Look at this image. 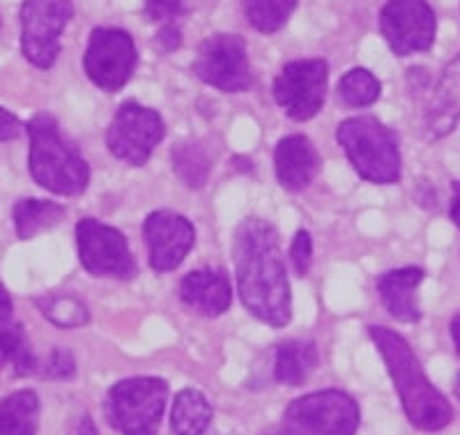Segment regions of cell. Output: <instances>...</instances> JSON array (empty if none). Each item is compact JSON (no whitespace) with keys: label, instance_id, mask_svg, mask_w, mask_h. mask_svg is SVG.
<instances>
[{"label":"cell","instance_id":"cell-1","mask_svg":"<svg viewBox=\"0 0 460 435\" xmlns=\"http://www.w3.org/2000/svg\"><path fill=\"white\" fill-rule=\"evenodd\" d=\"M233 258L246 311L267 325L286 327L293 318V295L277 228L258 217L242 221L233 240Z\"/></svg>","mask_w":460,"mask_h":435},{"label":"cell","instance_id":"cell-2","mask_svg":"<svg viewBox=\"0 0 460 435\" xmlns=\"http://www.w3.org/2000/svg\"><path fill=\"white\" fill-rule=\"evenodd\" d=\"M373 343L387 364L396 392L410 424L419 431H442L454 420V408L447 396L426 377L421 362L417 360L410 343L389 327H368Z\"/></svg>","mask_w":460,"mask_h":435},{"label":"cell","instance_id":"cell-3","mask_svg":"<svg viewBox=\"0 0 460 435\" xmlns=\"http://www.w3.org/2000/svg\"><path fill=\"white\" fill-rule=\"evenodd\" d=\"M31 137V175L37 184L58 196H79L88 189L90 166L60 125L49 113H37L26 125Z\"/></svg>","mask_w":460,"mask_h":435},{"label":"cell","instance_id":"cell-4","mask_svg":"<svg viewBox=\"0 0 460 435\" xmlns=\"http://www.w3.org/2000/svg\"><path fill=\"white\" fill-rule=\"evenodd\" d=\"M336 141L361 180L373 184H394L401 180L398 137L377 118H348L336 129Z\"/></svg>","mask_w":460,"mask_h":435},{"label":"cell","instance_id":"cell-5","mask_svg":"<svg viewBox=\"0 0 460 435\" xmlns=\"http://www.w3.org/2000/svg\"><path fill=\"white\" fill-rule=\"evenodd\" d=\"M166 401L168 385L162 377H127L111 387L106 414L122 435H157Z\"/></svg>","mask_w":460,"mask_h":435},{"label":"cell","instance_id":"cell-6","mask_svg":"<svg viewBox=\"0 0 460 435\" xmlns=\"http://www.w3.org/2000/svg\"><path fill=\"white\" fill-rule=\"evenodd\" d=\"M166 137V122L155 109L125 102L106 129L111 155L129 166H146L155 147Z\"/></svg>","mask_w":460,"mask_h":435},{"label":"cell","instance_id":"cell-7","mask_svg":"<svg viewBox=\"0 0 460 435\" xmlns=\"http://www.w3.org/2000/svg\"><path fill=\"white\" fill-rule=\"evenodd\" d=\"M191 69L203 84L221 93H244L253 84L246 42L240 35L217 32V35L205 37Z\"/></svg>","mask_w":460,"mask_h":435},{"label":"cell","instance_id":"cell-8","mask_svg":"<svg viewBox=\"0 0 460 435\" xmlns=\"http://www.w3.org/2000/svg\"><path fill=\"white\" fill-rule=\"evenodd\" d=\"M72 16V0H23L22 51L26 60L40 69H51L60 53V35Z\"/></svg>","mask_w":460,"mask_h":435},{"label":"cell","instance_id":"cell-9","mask_svg":"<svg viewBox=\"0 0 460 435\" xmlns=\"http://www.w3.org/2000/svg\"><path fill=\"white\" fill-rule=\"evenodd\" d=\"M330 65L323 58L290 60L274 79V100L295 122H306L318 116L327 97Z\"/></svg>","mask_w":460,"mask_h":435},{"label":"cell","instance_id":"cell-10","mask_svg":"<svg viewBox=\"0 0 460 435\" xmlns=\"http://www.w3.org/2000/svg\"><path fill=\"white\" fill-rule=\"evenodd\" d=\"M288 424L309 435H355L359 429V405L341 389L306 394L286 410Z\"/></svg>","mask_w":460,"mask_h":435},{"label":"cell","instance_id":"cell-11","mask_svg":"<svg viewBox=\"0 0 460 435\" xmlns=\"http://www.w3.org/2000/svg\"><path fill=\"white\" fill-rule=\"evenodd\" d=\"M138 53L131 35L120 28H94L84 56L88 79L106 93H118L137 69Z\"/></svg>","mask_w":460,"mask_h":435},{"label":"cell","instance_id":"cell-12","mask_svg":"<svg viewBox=\"0 0 460 435\" xmlns=\"http://www.w3.org/2000/svg\"><path fill=\"white\" fill-rule=\"evenodd\" d=\"M76 244L81 265L94 277H113L122 281L137 277L138 268L129 244L113 226L97 219H81L76 224Z\"/></svg>","mask_w":460,"mask_h":435},{"label":"cell","instance_id":"cell-13","mask_svg":"<svg viewBox=\"0 0 460 435\" xmlns=\"http://www.w3.org/2000/svg\"><path fill=\"white\" fill-rule=\"evenodd\" d=\"M435 12L429 0H387L380 12V32L389 49L405 58L429 51L435 42Z\"/></svg>","mask_w":460,"mask_h":435},{"label":"cell","instance_id":"cell-14","mask_svg":"<svg viewBox=\"0 0 460 435\" xmlns=\"http://www.w3.org/2000/svg\"><path fill=\"white\" fill-rule=\"evenodd\" d=\"M150 265L155 272H172L187 258L196 242V231L187 217L171 210L152 212L143 224Z\"/></svg>","mask_w":460,"mask_h":435},{"label":"cell","instance_id":"cell-15","mask_svg":"<svg viewBox=\"0 0 460 435\" xmlns=\"http://www.w3.org/2000/svg\"><path fill=\"white\" fill-rule=\"evenodd\" d=\"M277 180L288 191H302L315 180L320 171V155L311 138L293 134L277 143L274 150Z\"/></svg>","mask_w":460,"mask_h":435},{"label":"cell","instance_id":"cell-16","mask_svg":"<svg viewBox=\"0 0 460 435\" xmlns=\"http://www.w3.org/2000/svg\"><path fill=\"white\" fill-rule=\"evenodd\" d=\"M180 299L196 314L217 318L228 311L233 289L221 270H194L180 281Z\"/></svg>","mask_w":460,"mask_h":435},{"label":"cell","instance_id":"cell-17","mask_svg":"<svg viewBox=\"0 0 460 435\" xmlns=\"http://www.w3.org/2000/svg\"><path fill=\"white\" fill-rule=\"evenodd\" d=\"M460 120V56L447 65L426 106V134L429 138L447 137Z\"/></svg>","mask_w":460,"mask_h":435},{"label":"cell","instance_id":"cell-18","mask_svg":"<svg viewBox=\"0 0 460 435\" xmlns=\"http://www.w3.org/2000/svg\"><path fill=\"white\" fill-rule=\"evenodd\" d=\"M421 281H424L421 268L392 270L377 277V293H380L382 305L398 323H417L421 318V309L414 295Z\"/></svg>","mask_w":460,"mask_h":435},{"label":"cell","instance_id":"cell-19","mask_svg":"<svg viewBox=\"0 0 460 435\" xmlns=\"http://www.w3.org/2000/svg\"><path fill=\"white\" fill-rule=\"evenodd\" d=\"M318 348L314 342H304V339H293L277 348L274 357V377L277 383L299 387L314 376L318 368Z\"/></svg>","mask_w":460,"mask_h":435},{"label":"cell","instance_id":"cell-20","mask_svg":"<svg viewBox=\"0 0 460 435\" xmlns=\"http://www.w3.org/2000/svg\"><path fill=\"white\" fill-rule=\"evenodd\" d=\"M12 367L16 376H32L37 368L35 352L26 330L12 314L0 315V368Z\"/></svg>","mask_w":460,"mask_h":435},{"label":"cell","instance_id":"cell-21","mask_svg":"<svg viewBox=\"0 0 460 435\" xmlns=\"http://www.w3.org/2000/svg\"><path fill=\"white\" fill-rule=\"evenodd\" d=\"M40 399L32 389H22L0 399V435H37Z\"/></svg>","mask_w":460,"mask_h":435},{"label":"cell","instance_id":"cell-22","mask_svg":"<svg viewBox=\"0 0 460 435\" xmlns=\"http://www.w3.org/2000/svg\"><path fill=\"white\" fill-rule=\"evenodd\" d=\"M212 422V405L205 394L187 387L175 396L171 413L172 435H203Z\"/></svg>","mask_w":460,"mask_h":435},{"label":"cell","instance_id":"cell-23","mask_svg":"<svg viewBox=\"0 0 460 435\" xmlns=\"http://www.w3.org/2000/svg\"><path fill=\"white\" fill-rule=\"evenodd\" d=\"M19 240H32L40 233L51 231L65 217V208L60 203L42 199H22L12 210Z\"/></svg>","mask_w":460,"mask_h":435},{"label":"cell","instance_id":"cell-24","mask_svg":"<svg viewBox=\"0 0 460 435\" xmlns=\"http://www.w3.org/2000/svg\"><path fill=\"white\" fill-rule=\"evenodd\" d=\"M212 168L208 150L196 141H184L172 147V171L189 189L205 187Z\"/></svg>","mask_w":460,"mask_h":435},{"label":"cell","instance_id":"cell-25","mask_svg":"<svg viewBox=\"0 0 460 435\" xmlns=\"http://www.w3.org/2000/svg\"><path fill=\"white\" fill-rule=\"evenodd\" d=\"M246 22L262 35H272L288 23L297 0H242Z\"/></svg>","mask_w":460,"mask_h":435},{"label":"cell","instance_id":"cell-26","mask_svg":"<svg viewBox=\"0 0 460 435\" xmlns=\"http://www.w3.org/2000/svg\"><path fill=\"white\" fill-rule=\"evenodd\" d=\"M35 305L42 311L44 318L51 320L53 325L65 327V330L84 327L90 320L88 306L76 297H69V295H44V297L35 299Z\"/></svg>","mask_w":460,"mask_h":435},{"label":"cell","instance_id":"cell-27","mask_svg":"<svg viewBox=\"0 0 460 435\" xmlns=\"http://www.w3.org/2000/svg\"><path fill=\"white\" fill-rule=\"evenodd\" d=\"M382 85L368 69H350L339 81V97L352 109H364L380 100Z\"/></svg>","mask_w":460,"mask_h":435},{"label":"cell","instance_id":"cell-28","mask_svg":"<svg viewBox=\"0 0 460 435\" xmlns=\"http://www.w3.org/2000/svg\"><path fill=\"white\" fill-rule=\"evenodd\" d=\"M44 377L49 380H72L76 376V360L69 348H53L44 362Z\"/></svg>","mask_w":460,"mask_h":435},{"label":"cell","instance_id":"cell-29","mask_svg":"<svg viewBox=\"0 0 460 435\" xmlns=\"http://www.w3.org/2000/svg\"><path fill=\"white\" fill-rule=\"evenodd\" d=\"M288 256H290V262H293L295 272H297L299 277L309 274L311 262H314V242H311L309 231H297Z\"/></svg>","mask_w":460,"mask_h":435},{"label":"cell","instance_id":"cell-30","mask_svg":"<svg viewBox=\"0 0 460 435\" xmlns=\"http://www.w3.org/2000/svg\"><path fill=\"white\" fill-rule=\"evenodd\" d=\"M187 14L184 0H146V16L150 22L175 23Z\"/></svg>","mask_w":460,"mask_h":435},{"label":"cell","instance_id":"cell-31","mask_svg":"<svg viewBox=\"0 0 460 435\" xmlns=\"http://www.w3.org/2000/svg\"><path fill=\"white\" fill-rule=\"evenodd\" d=\"M155 44H157L164 53H171L175 51V49L182 47V28H180V23H164L162 31L155 35Z\"/></svg>","mask_w":460,"mask_h":435},{"label":"cell","instance_id":"cell-32","mask_svg":"<svg viewBox=\"0 0 460 435\" xmlns=\"http://www.w3.org/2000/svg\"><path fill=\"white\" fill-rule=\"evenodd\" d=\"M22 131H23L22 120H19L14 113H10V111L0 106V143L14 141V138L22 137Z\"/></svg>","mask_w":460,"mask_h":435},{"label":"cell","instance_id":"cell-33","mask_svg":"<svg viewBox=\"0 0 460 435\" xmlns=\"http://www.w3.org/2000/svg\"><path fill=\"white\" fill-rule=\"evenodd\" d=\"M74 435H100L97 433V426L90 420V414H84V417H81V422L76 424V429H74Z\"/></svg>","mask_w":460,"mask_h":435},{"label":"cell","instance_id":"cell-34","mask_svg":"<svg viewBox=\"0 0 460 435\" xmlns=\"http://www.w3.org/2000/svg\"><path fill=\"white\" fill-rule=\"evenodd\" d=\"M449 215H451V221L460 228V182L456 184L454 199H451V205H449Z\"/></svg>","mask_w":460,"mask_h":435},{"label":"cell","instance_id":"cell-35","mask_svg":"<svg viewBox=\"0 0 460 435\" xmlns=\"http://www.w3.org/2000/svg\"><path fill=\"white\" fill-rule=\"evenodd\" d=\"M265 435H309V433H304V431H299L297 426H293V424H283V426H279V429H272V431H267Z\"/></svg>","mask_w":460,"mask_h":435},{"label":"cell","instance_id":"cell-36","mask_svg":"<svg viewBox=\"0 0 460 435\" xmlns=\"http://www.w3.org/2000/svg\"><path fill=\"white\" fill-rule=\"evenodd\" d=\"M7 314H12V297L5 290V286L0 283V315H7Z\"/></svg>","mask_w":460,"mask_h":435},{"label":"cell","instance_id":"cell-37","mask_svg":"<svg viewBox=\"0 0 460 435\" xmlns=\"http://www.w3.org/2000/svg\"><path fill=\"white\" fill-rule=\"evenodd\" d=\"M451 336H454L456 351L460 352V314H456V318L451 320Z\"/></svg>","mask_w":460,"mask_h":435},{"label":"cell","instance_id":"cell-38","mask_svg":"<svg viewBox=\"0 0 460 435\" xmlns=\"http://www.w3.org/2000/svg\"><path fill=\"white\" fill-rule=\"evenodd\" d=\"M456 396L460 399V373H458V377H456Z\"/></svg>","mask_w":460,"mask_h":435}]
</instances>
